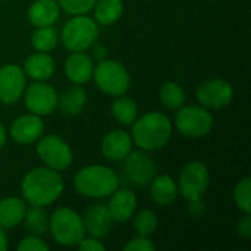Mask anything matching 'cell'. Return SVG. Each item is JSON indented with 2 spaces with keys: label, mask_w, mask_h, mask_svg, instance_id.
<instances>
[{
  "label": "cell",
  "mask_w": 251,
  "mask_h": 251,
  "mask_svg": "<svg viewBox=\"0 0 251 251\" xmlns=\"http://www.w3.org/2000/svg\"><path fill=\"white\" fill-rule=\"evenodd\" d=\"M63 188L65 184L60 172L47 166L31 169L21 182L22 199L31 206L40 207L53 204L62 196Z\"/></svg>",
  "instance_id": "cell-1"
},
{
  "label": "cell",
  "mask_w": 251,
  "mask_h": 251,
  "mask_svg": "<svg viewBox=\"0 0 251 251\" xmlns=\"http://www.w3.org/2000/svg\"><path fill=\"white\" fill-rule=\"evenodd\" d=\"M131 137L144 151L162 150L172 138V122L162 112H149L134 121Z\"/></svg>",
  "instance_id": "cell-2"
},
{
  "label": "cell",
  "mask_w": 251,
  "mask_h": 251,
  "mask_svg": "<svg viewBox=\"0 0 251 251\" xmlns=\"http://www.w3.org/2000/svg\"><path fill=\"white\" fill-rule=\"evenodd\" d=\"M121 185L119 175L103 165H90L79 169L74 176L75 191L87 199H104Z\"/></svg>",
  "instance_id": "cell-3"
},
{
  "label": "cell",
  "mask_w": 251,
  "mask_h": 251,
  "mask_svg": "<svg viewBox=\"0 0 251 251\" xmlns=\"http://www.w3.org/2000/svg\"><path fill=\"white\" fill-rule=\"evenodd\" d=\"M49 231L53 240L63 247H75L85 237L84 222L79 213L71 207H59L49 218Z\"/></svg>",
  "instance_id": "cell-4"
},
{
  "label": "cell",
  "mask_w": 251,
  "mask_h": 251,
  "mask_svg": "<svg viewBox=\"0 0 251 251\" xmlns=\"http://www.w3.org/2000/svg\"><path fill=\"white\" fill-rule=\"evenodd\" d=\"M99 38V24L85 15H74L62 28L60 41L69 51H87Z\"/></svg>",
  "instance_id": "cell-5"
},
{
  "label": "cell",
  "mask_w": 251,
  "mask_h": 251,
  "mask_svg": "<svg viewBox=\"0 0 251 251\" xmlns=\"http://www.w3.org/2000/svg\"><path fill=\"white\" fill-rule=\"evenodd\" d=\"M96 87L112 97L124 96L131 87V76L126 68L115 59H103L97 63L91 76Z\"/></svg>",
  "instance_id": "cell-6"
},
{
  "label": "cell",
  "mask_w": 251,
  "mask_h": 251,
  "mask_svg": "<svg viewBox=\"0 0 251 251\" xmlns=\"http://www.w3.org/2000/svg\"><path fill=\"white\" fill-rule=\"evenodd\" d=\"M213 125V115L201 104L181 106L175 116L176 129L187 138H201L212 131Z\"/></svg>",
  "instance_id": "cell-7"
},
{
  "label": "cell",
  "mask_w": 251,
  "mask_h": 251,
  "mask_svg": "<svg viewBox=\"0 0 251 251\" xmlns=\"http://www.w3.org/2000/svg\"><path fill=\"white\" fill-rule=\"evenodd\" d=\"M209 184L210 175L207 166L203 162L194 160L188 162L181 169L178 179V191L188 203L199 201L203 200V196L206 194Z\"/></svg>",
  "instance_id": "cell-8"
},
{
  "label": "cell",
  "mask_w": 251,
  "mask_h": 251,
  "mask_svg": "<svg viewBox=\"0 0 251 251\" xmlns=\"http://www.w3.org/2000/svg\"><path fill=\"white\" fill-rule=\"evenodd\" d=\"M37 154L41 159V162L57 172H62L68 169L74 162V153L69 144L57 137V135H46L40 137L37 141Z\"/></svg>",
  "instance_id": "cell-9"
},
{
  "label": "cell",
  "mask_w": 251,
  "mask_h": 251,
  "mask_svg": "<svg viewBox=\"0 0 251 251\" xmlns=\"http://www.w3.org/2000/svg\"><path fill=\"white\" fill-rule=\"evenodd\" d=\"M22 97L26 109L31 113L43 118L51 115L56 110L59 94L51 85L46 84L44 81H35L25 87Z\"/></svg>",
  "instance_id": "cell-10"
},
{
  "label": "cell",
  "mask_w": 251,
  "mask_h": 251,
  "mask_svg": "<svg viewBox=\"0 0 251 251\" xmlns=\"http://www.w3.org/2000/svg\"><path fill=\"white\" fill-rule=\"evenodd\" d=\"M197 101L206 107L219 110L229 106L234 100V88L232 85L221 78H212L201 82L196 93Z\"/></svg>",
  "instance_id": "cell-11"
},
{
  "label": "cell",
  "mask_w": 251,
  "mask_h": 251,
  "mask_svg": "<svg viewBox=\"0 0 251 251\" xmlns=\"http://www.w3.org/2000/svg\"><path fill=\"white\" fill-rule=\"evenodd\" d=\"M124 175L131 184L146 187L150 185L153 178L157 175V168L147 151L131 150V153L124 159Z\"/></svg>",
  "instance_id": "cell-12"
},
{
  "label": "cell",
  "mask_w": 251,
  "mask_h": 251,
  "mask_svg": "<svg viewBox=\"0 0 251 251\" xmlns=\"http://www.w3.org/2000/svg\"><path fill=\"white\" fill-rule=\"evenodd\" d=\"M26 87V75L18 65L7 63L0 68V103L15 104L22 99Z\"/></svg>",
  "instance_id": "cell-13"
},
{
  "label": "cell",
  "mask_w": 251,
  "mask_h": 251,
  "mask_svg": "<svg viewBox=\"0 0 251 251\" xmlns=\"http://www.w3.org/2000/svg\"><path fill=\"white\" fill-rule=\"evenodd\" d=\"M43 132H44V122L41 116L34 113L18 116L9 128L10 138L22 146L37 143L38 138L43 135Z\"/></svg>",
  "instance_id": "cell-14"
},
{
  "label": "cell",
  "mask_w": 251,
  "mask_h": 251,
  "mask_svg": "<svg viewBox=\"0 0 251 251\" xmlns=\"http://www.w3.org/2000/svg\"><path fill=\"white\" fill-rule=\"evenodd\" d=\"M84 222L85 232L94 238H104L113 228V218L109 212L107 204L96 203L85 209L84 215L81 216Z\"/></svg>",
  "instance_id": "cell-15"
},
{
  "label": "cell",
  "mask_w": 251,
  "mask_h": 251,
  "mask_svg": "<svg viewBox=\"0 0 251 251\" xmlns=\"http://www.w3.org/2000/svg\"><path fill=\"white\" fill-rule=\"evenodd\" d=\"M132 144L131 134L124 129H112L101 141V154L109 162H121L131 153Z\"/></svg>",
  "instance_id": "cell-16"
},
{
  "label": "cell",
  "mask_w": 251,
  "mask_h": 251,
  "mask_svg": "<svg viewBox=\"0 0 251 251\" xmlns=\"http://www.w3.org/2000/svg\"><path fill=\"white\" fill-rule=\"evenodd\" d=\"M94 65L91 57L84 51H71L65 60V74L72 84L82 85L93 76Z\"/></svg>",
  "instance_id": "cell-17"
},
{
  "label": "cell",
  "mask_w": 251,
  "mask_h": 251,
  "mask_svg": "<svg viewBox=\"0 0 251 251\" xmlns=\"http://www.w3.org/2000/svg\"><path fill=\"white\" fill-rule=\"evenodd\" d=\"M109 197L107 207L115 222H126L134 216L137 210V196L131 190L118 188Z\"/></svg>",
  "instance_id": "cell-18"
},
{
  "label": "cell",
  "mask_w": 251,
  "mask_h": 251,
  "mask_svg": "<svg viewBox=\"0 0 251 251\" xmlns=\"http://www.w3.org/2000/svg\"><path fill=\"white\" fill-rule=\"evenodd\" d=\"M60 10L57 0H34L28 7L26 18L35 28L51 26L59 19Z\"/></svg>",
  "instance_id": "cell-19"
},
{
  "label": "cell",
  "mask_w": 251,
  "mask_h": 251,
  "mask_svg": "<svg viewBox=\"0 0 251 251\" xmlns=\"http://www.w3.org/2000/svg\"><path fill=\"white\" fill-rule=\"evenodd\" d=\"M22 69L25 75H28L34 81H47L53 76L56 71V62L49 53L35 51L24 60Z\"/></svg>",
  "instance_id": "cell-20"
},
{
  "label": "cell",
  "mask_w": 251,
  "mask_h": 251,
  "mask_svg": "<svg viewBox=\"0 0 251 251\" xmlns=\"http://www.w3.org/2000/svg\"><path fill=\"white\" fill-rule=\"evenodd\" d=\"M178 194V184L169 175H156L150 182V196L157 206L166 207L174 204Z\"/></svg>",
  "instance_id": "cell-21"
},
{
  "label": "cell",
  "mask_w": 251,
  "mask_h": 251,
  "mask_svg": "<svg viewBox=\"0 0 251 251\" xmlns=\"http://www.w3.org/2000/svg\"><path fill=\"white\" fill-rule=\"evenodd\" d=\"M26 201L19 197H6L0 200V228L12 229L22 224L25 216Z\"/></svg>",
  "instance_id": "cell-22"
},
{
  "label": "cell",
  "mask_w": 251,
  "mask_h": 251,
  "mask_svg": "<svg viewBox=\"0 0 251 251\" xmlns=\"http://www.w3.org/2000/svg\"><path fill=\"white\" fill-rule=\"evenodd\" d=\"M87 101H88L87 91L81 85L74 84V87L68 88L65 93H62L57 97V107L60 109L63 115L75 116L84 110V107L87 106Z\"/></svg>",
  "instance_id": "cell-23"
},
{
  "label": "cell",
  "mask_w": 251,
  "mask_h": 251,
  "mask_svg": "<svg viewBox=\"0 0 251 251\" xmlns=\"http://www.w3.org/2000/svg\"><path fill=\"white\" fill-rule=\"evenodd\" d=\"M93 10L99 25H112L124 13V0H97Z\"/></svg>",
  "instance_id": "cell-24"
},
{
  "label": "cell",
  "mask_w": 251,
  "mask_h": 251,
  "mask_svg": "<svg viewBox=\"0 0 251 251\" xmlns=\"http://www.w3.org/2000/svg\"><path fill=\"white\" fill-rule=\"evenodd\" d=\"M112 116L122 125H132L138 116L137 103L128 96H118L112 103Z\"/></svg>",
  "instance_id": "cell-25"
},
{
  "label": "cell",
  "mask_w": 251,
  "mask_h": 251,
  "mask_svg": "<svg viewBox=\"0 0 251 251\" xmlns=\"http://www.w3.org/2000/svg\"><path fill=\"white\" fill-rule=\"evenodd\" d=\"M25 228L32 235H44L49 232V215L46 213L44 207L40 206H26L25 216L22 219Z\"/></svg>",
  "instance_id": "cell-26"
},
{
  "label": "cell",
  "mask_w": 251,
  "mask_h": 251,
  "mask_svg": "<svg viewBox=\"0 0 251 251\" xmlns=\"http://www.w3.org/2000/svg\"><path fill=\"white\" fill-rule=\"evenodd\" d=\"M159 97H160V103L166 109H171V110H178L185 103L184 88L178 82H174V81L165 82L160 87Z\"/></svg>",
  "instance_id": "cell-27"
},
{
  "label": "cell",
  "mask_w": 251,
  "mask_h": 251,
  "mask_svg": "<svg viewBox=\"0 0 251 251\" xmlns=\"http://www.w3.org/2000/svg\"><path fill=\"white\" fill-rule=\"evenodd\" d=\"M59 43V34L51 26H40L31 35V44L35 51H51Z\"/></svg>",
  "instance_id": "cell-28"
},
{
  "label": "cell",
  "mask_w": 251,
  "mask_h": 251,
  "mask_svg": "<svg viewBox=\"0 0 251 251\" xmlns=\"http://www.w3.org/2000/svg\"><path fill=\"white\" fill-rule=\"evenodd\" d=\"M157 216L153 210L150 209H143L140 210L135 218H134V228L137 231L138 235H143V237H149L151 235L156 228H157Z\"/></svg>",
  "instance_id": "cell-29"
},
{
  "label": "cell",
  "mask_w": 251,
  "mask_h": 251,
  "mask_svg": "<svg viewBox=\"0 0 251 251\" xmlns=\"http://www.w3.org/2000/svg\"><path fill=\"white\" fill-rule=\"evenodd\" d=\"M234 201L237 207L244 212L251 213V178L246 176L241 181H238L234 187Z\"/></svg>",
  "instance_id": "cell-30"
},
{
  "label": "cell",
  "mask_w": 251,
  "mask_h": 251,
  "mask_svg": "<svg viewBox=\"0 0 251 251\" xmlns=\"http://www.w3.org/2000/svg\"><path fill=\"white\" fill-rule=\"evenodd\" d=\"M97 0H57L60 9L69 15H87L93 10Z\"/></svg>",
  "instance_id": "cell-31"
},
{
  "label": "cell",
  "mask_w": 251,
  "mask_h": 251,
  "mask_svg": "<svg viewBox=\"0 0 251 251\" xmlns=\"http://www.w3.org/2000/svg\"><path fill=\"white\" fill-rule=\"evenodd\" d=\"M18 250L19 251H47L49 246L44 243V240H41L38 235H29L21 240V243L18 244Z\"/></svg>",
  "instance_id": "cell-32"
},
{
  "label": "cell",
  "mask_w": 251,
  "mask_h": 251,
  "mask_svg": "<svg viewBox=\"0 0 251 251\" xmlns=\"http://www.w3.org/2000/svg\"><path fill=\"white\" fill-rule=\"evenodd\" d=\"M156 246L153 244L151 240H149V237H143V235H138L135 238H132L125 247V251H154Z\"/></svg>",
  "instance_id": "cell-33"
},
{
  "label": "cell",
  "mask_w": 251,
  "mask_h": 251,
  "mask_svg": "<svg viewBox=\"0 0 251 251\" xmlns=\"http://www.w3.org/2000/svg\"><path fill=\"white\" fill-rule=\"evenodd\" d=\"M78 249L81 251H104L106 247L104 244L99 240V238H94V237H84L78 246Z\"/></svg>",
  "instance_id": "cell-34"
},
{
  "label": "cell",
  "mask_w": 251,
  "mask_h": 251,
  "mask_svg": "<svg viewBox=\"0 0 251 251\" xmlns=\"http://www.w3.org/2000/svg\"><path fill=\"white\" fill-rule=\"evenodd\" d=\"M237 232L243 237V238H246V240H249L251 237V216L250 213H244V216L237 222Z\"/></svg>",
  "instance_id": "cell-35"
},
{
  "label": "cell",
  "mask_w": 251,
  "mask_h": 251,
  "mask_svg": "<svg viewBox=\"0 0 251 251\" xmlns=\"http://www.w3.org/2000/svg\"><path fill=\"white\" fill-rule=\"evenodd\" d=\"M188 210H190V215H191V216L200 218V216H203V213H204V210H206V206L203 204V200L191 201V203H188Z\"/></svg>",
  "instance_id": "cell-36"
},
{
  "label": "cell",
  "mask_w": 251,
  "mask_h": 251,
  "mask_svg": "<svg viewBox=\"0 0 251 251\" xmlns=\"http://www.w3.org/2000/svg\"><path fill=\"white\" fill-rule=\"evenodd\" d=\"M94 47H93V56L100 62V60H103V59H106V54H107V51H106V47L103 46V44H93Z\"/></svg>",
  "instance_id": "cell-37"
},
{
  "label": "cell",
  "mask_w": 251,
  "mask_h": 251,
  "mask_svg": "<svg viewBox=\"0 0 251 251\" xmlns=\"http://www.w3.org/2000/svg\"><path fill=\"white\" fill-rule=\"evenodd\" d=\"M9 249V241H7V235L4 232L3 228H0V251H6Z\"/></svg>",
  "instance_id": "cell-38"
},
{
  "label": "cell",
  "mask_w": 251,
  "mask_h": 251,
  "mask_svg": "<svg viewBox=\"0 0 251 251\" xmlns=\"http://www.w3.org/2000/svg\"><path fill=\"white\" fill-rule=\"evenodd\" d=\"M6 140H7V132H6L3 124L0 122V149H3V146L6 144Z\"/></svg>",
  "instance_id": "cell-39"
}]
</instances>
